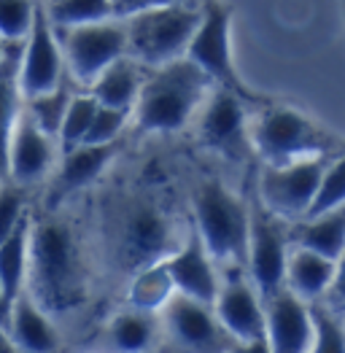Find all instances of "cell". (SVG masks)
Wrapping results in <instances>:
<instances>
[{
	"instance_id": "34",
	"label": "cell",
	"mask_w": 345,
	"mask_h": 353,
	"mask_svg": "<svg viewBox=\"0 0 345 353\" xmlns=\"http://www.w3.org/2000/svg\"><path fill=\"white\" fill-rule=\"evenodd\" d=\"M28 219V200H25V186L8 183L0 186V243Z\"/></svg>"
},
{
	"instance_id": "28",
	"label": "cell",
	"mask_w": 345,
	"mask_h": 353,
	"mask_svg": "<svg viewBox=\"0 0 345 353\" xmlns=\"http://www.w3.org/2000/svg\"><path fill=\"white\" fill-rule=\"evenodd\" d=\"M70 100H73V92L62 84V87L52 89V92H43V94H35V97L22 100V108H25V114L35 121L38 130H43L49 138L57 141L59 127H62V121H65Z\"/></svg>"
},
{
	"instance_id": "16",
	"label": "cell",
	"mask_w": 345,
	"mask_h": 353,
	"mask_svg": "<svg viewBox=\"0 0 345 353\" xmlns=\"http://www.w3.org/2000/svg\"><path fill=\"white\" fill-rule=\"evenodd\" d=\"M165 265H168V272L172 278L175 294L197 299L205 305L216 302L221 278L216 272V259L208 254V248H205V243L200 240L195 227L186 232L184 243L172 254H168Z\"/></svg>"
},
{
	"instance_id": "13",
	"label": "cell",
	"mask_w": 345,
	"mask_h": 353,
	"mask_svg": "<svg viewBox=\"0 0 345 353\" xmlns=\"http://www.w3.org/2000/svg\"><path fill=\"white\" fill-rule=\"evenodd\" d=\"M213 310L235 343H251L264 337V299L251 283L246 267H230L227 278L219 283Z\"/></svg>"
},
{
	"instance_id": "30",
	"label": "cell",
	"mask_w": 345,
	"mask_h": 353,
	"mask_svg": "<svg viewBox=\"0 0 345 353\" xmlns=\"http://www.w3.org/2000/svg\"><path fill=\"white\" fill-rule=\"evenodd\" d=\"M313 340L308 353H345V321L324 305H310Z\"/></svg>"
},
{
	"instance_id": "25",
	"label": "cell",
	"mask_w": 345,
	"mask_h": 353,
	"mask_svg": "<svg viewBox=\"0 0 345 353\" xmlns=\"http://www.w3.org/2000/svg\"><path fill=\"white\" fill-rule=\"evenodd\" d=\"M172 296H175V286H172L168 265L162 259V262H151L135 270L130 289H127V307L159 316Z\"/></svg>"
},
{
	"instance_id": "11",
	"label": "cell",
	"mask_w": 345,
	"mask_h": 353,
	"mask_svg": "<svg viewBox=\"0 0 345 353\" xmlns=\"http://www.w3.org/2000/svg\"><path fill=\"white\" fill-rule=\"evenodd\" d=\"M159 319L168 326L178 353H227L235 345V340L219 324L213 305L175 294Z\"/></svg>"
},
{
	"instance_id": "24",
	"label": "cell",
	"mask_w": 345,
	"mask_h": 353,
	"mask_svg": "<svg viewBox=\"0 0 345 353\" xmlns=\"http://www.w3.org/2000/svg\"><path fill=\"white\" fill-rule=\"evenodd\" d=\"M19 52H22V41L8 43V54L0 65V181L8 178V143H11L17 117L22 111V94L17 84Z\"/></svg>"
},
{
	"instance_id": "41",
	"label": "cell",
	"mask_w": 345,
	"mask_h": 353,
	"mask_svg": "<svg viewBox=\"0 0 345 353\" xmlns=\"http://www.w3.org/2000/svg\"><path fill=\"white\" fill-rule=\"evenodd\" d=\"M343 321H345V316H343Z\"/></svg>"
},
{
	"instance_id": "40",
	"label": "cell",
	"mask_w": 345,
	"mask_h": 353,
	"mask_svg": "<svg viewBox=\"0 0 345 353\" xmlns=\"http://www.w3.org/2000/svg\"><path fill=\"white\" fill-rule=\"evenodd\" d=\"M6 54H8V43L0 38V65H3V59H6Z\"/></svg>"
},
{
	"instance_id": "8",
	"label": "cell",
	"mask_w": 345,
	"mask_h": 353,
	"mask_svg": "<svg viewBox=\"0 0 345 353\" xmlns=\"http://www.w3.org/2000/svg\"><path fill=\"white\" fill-rule=\"evenodd\" d=\"M326 162L329 157H313V159H299L281 168H264L259 176L257 200L270 213L281 216L284 221L294 224L305 219L316 200Z\"/></svg>"
},
{
	"instance_id": "15",
	"label": "cell",
	"mask_w": 345,
	"mask_h": 353,
	"mask_svg": "<svg viewBox=\"0 0 345 353\" xmlns=\"http://www.w3.org/2000/svg\"><path fill=\"white\" fill-rule=\"evenodd\" d=\"M264 340L270 353H308L313 340L310 302L288 289L264 299Z\"/></svg>"
},
{
	"instance_id": "10",
	"label": "cell",
	"mask_w": 345,
	"mask_h": 353,
	"mask_svg": "<svg viewBox=\"0 0 345 353\" xmlns=\"http://www.w3.org/2000/svg\"><path fill=\"white\" fill-rule=\"evenodd\" d=\"M62 73H65V54H62L59 32L46 19L43 6H38L32 28L25 35L22 52H19L17 84H19L22 100L62 87Z\"/></svg>"
},
{
	"instance_id": "2",
	"label": "cell",
	"mask_w": 345,
	"mask_h": 353,
	"mask_svg": "<svg viewBox=\"0 0 345 353\" xmlns=\"http://www.w3.org/2000/svg\"><path fill=\"white\" fill-rule=\"evenodd\" d=\"M210 79L186 57L146 70L144 89L132 108L141 132H178L197 114L210 94Z\"/></svg>"
},
{
	"instance_id": "6",
	"label": "cell",
	"mask_w": 345,
	"mask_h": 353,
	"mask_svg": "<svg viewBox=\"0 0 345 353\" xmlns=\"http://www.w3.org/2000/svg\"><path fill=\"white\" fill-rule=\"evenodd\" d=\"M232 22H235V11H232L230 3L202 0L200 25L195 30L184 57L189 59L195 68H200L216 89H227L246 103H264L257 92H251V87L243 81V76L235 65Z\"/></svg>"
},
{
	"instance_id": "18",
	"label": "cell",
	"mask_w": 345,
	"mask_h": 353,
	"mask_svg": "<svg viewBox=\"0 0 345 353\" xmlns=\"http://www.w3.org/2000/svg\"><path fill=\"white\" fill-rule=\"evenodd\" d=\"M8 340L19 353H57L59 332L52 324V316L32 299L28 289L14 299L8 316Z\"/></svg>"
},
{
	"instance_id": "23",
	"label": "cell",
	"mask_w": 345,
	"mask_h": 353,
	"mask_svg": "<svg viewBox=\"0 0 345 353\" xmlns=\"http://www.w3.org/2000/svg\"><path fill=\"white\" fill-rule=\"evenodd\" d=\"M335 278V262L308 248H291L286 265V289L305 302H318L329 292Z\"/></svg>"
},
{
	"instance_id": "31",
	"label": "cell",
	"mask_w": 345,
	"mask_h": 353,
	"mask_svg": "<svg viewBox=\"0 0 345 353\" xmlns=\"http://www.w3.org/2000/svg\"><path fill=\"white\" fill-rule=\"evenodd\" d=\"M343 205H345V151L340 157H329L326 170H324L321 183H318L316 200H313V205L308 210V216H318V213H326V210H335V208H343Z\"/></svg>"
},
{
	"instance_id": "27",
	"label": "cell",
	"mask_w": 345,
	"mask_h": 353,
	"mask_svg": "<svg viewBox=\"0 0 345 353\" xmlns=\"http://www.w3.org/2000/svg\"><path fill=\"white\" fill-rule=\"evenodd\" d=\"M43 14L57 32L116 19L111 0H46Z\"/></svg>"
},
{
	"instance_id": "19",
	"label": "cell",
	"mask_w": 345,
	"mask_h": 353,
	"mask_svg": "<svg viewBox=\"0 0 345 353\" xmlns=\"http://www.w3.org/2000/svg\"><path fill=\"white\" fill-rule=\"evenodd\" d=\"M119 143H108V146H81L65 151L62 168H59L55 186H52V205L62 203L65 197H70L73 192H81L89 183H95L100 173L111 165Z\"/></svg>"
},
{
	"instance_id": "32",
	"label": "cell",
	"mask_w": 345,
	"mask_h": 353,
	"mask_svg": "<svg viewBox=\"0 0 345 353\" xmlns=\"http://www.w3.org/2000/svg\"><path fill=\"white\" fill-rule=\"evenodd\" d=\"M38 14L35 0H0V38L6 43L25 41Z\"/></svg>"
},
{
	"instance_id": "9",
	"label": "cell",
	"mask_w": 345,
	"mask_h": 353,
	"mask_svg": "<svg viewBox=\"0 0 345 353\" xmlns=\"http://www.w3.org/2000/svg\"><path fill=\"white\" fill-rule=\"evenodd\" d=\"M62 54L70 76L89 87L111 62L127 54V28L121 19L62 30Z\"/></svg>"
},
{
	"instance_id": "4",
	"label": "cell",
	"mask_w": 345,
	"mask_h": 353,
	"mask_svg": "<svg viewBox=\"0 0 345 353\" xmlns=\"http://www.w3.org/2000/svg\"><path fill=\"white\" fill-rule=\"evenodd\" d=\"M202 0L175 3L121 19L127 28V54L146 68L181 59L200 25Z\"/></svg>"
},
{
	"instance_id": "21",
	"label": "cell",
	"mask_w": 345,
	"mask_h": 353,
	"mask_svg": "<svg viewBox=\"0 0 345 353\" xmlns=\"http://www.w3.org/2000/svg\"><path fill=\"white\" fill-rule=\"evenodd\" d=\"M146 81V65H141L138 59H132L130 54H124L121 59L111 62L92 84H89V94L108 108H119V111H130L138 103V94L144 89Z\"/></svg>"
},
{
	"instance_id": "29",
	"label": "cell",
	"mask_w": 345,
	"mask_h": 353,
	"mask_svg": "<svg viewBox=\"0 0 345 353\" xmlns=\"http://www.w3.org/2000/svg\"><path fill=\"white\" fill-rule=\"evenodd\" d=\"M97 111V100L89 94V92H79L73 94L70 105H68V114H65V121L59 127V146L62 151H70V148L81 146L86 138V130L92 124V117Z\"/></svg>"
},
{
	"instance_id": "7",
	"label": "cell",
	"mask_w": 345,
	"mask_h": 353,
	"mask_svg": "<svg viewBox=\"0 0 345 353\" xmlns=\"http://www.w3.org/2000/svg\"><path fill=\"white\" fill-rule=\"evenodd\" d=\"M288 227L275 213H270L262 203L248 205V254H246V272L257 286L262 299H270L286 289L288 265Z\"/></svg>"
},
{
	"instance_id": "35",
	"label": "cell",
	"mask_w": 345,
	"mask_h": 353,
	"mask_svg": "<svg viewBox=\"0 0 345 353\" xmlns=\"http://www.w3.org/2000/svg\"><path fill=\"white\" fill-rule=\"evenodd\" d=\"M324 307H329L337 316H345V251L335 262V278L329 283V292L324 294Z\"/></svg>"
},
{
	"instance_id": "38",
	"label": "cell",
	"mask_w": 345,
	"mask_h": 353,
	"mask_svg": "<svg viewBox=\"0 0 345 353\" xmlns=\"http://www.w3.org/2000/svg\"><path fill=\"white\" fill-rule=\"evenodd\" d=\"M8 316H11V302H8V296L0 286V332L8 329Z\"/></svg>"
},
{
	"instance_id": "36",
	"label": "cell",
	"mask_w": 345,
	"mask_h": 353,
	"mask_svg": "<svg viewBox=\"0 0 345 353\" xmlns=\"http://www.w3.org/2000/svg\"><path fill=\"white\" fill-rule=\"evenodd\" d=\"M114 3L116 19H130L135 14H144L151 8H162V6H175V3H197V0H111Z\"/></svg>"
},
{
	"instance_id": "20",
	"label": "cell",
	"mask_w": 345,
	"mask_h": 353,
	"mask_svg": "<svg viewBox=\"0 0 345 353\" xmlns=\"http://www.w3.org/2000/svg\"><path fill=\"white\" fill-rule=\"evenodd\" d=\"M162 319L141 310H121L100 334V353H151L159 340Z\"/></svg>"
},
{
	"instance_id": "14",
	"label": "cell",
	"mask_w": 345,
	"mask_h": 353,
	"mask_svg": "<svg viewBox=\"0 0 345 353\" xmlns=\"http://www.w3.org/2000/svg\"><path fill=\"white\" fill-rule=\"evenodd\" d=\"M170 224L168 216L151 203H135L124 213L119 230V254L132 270L168 259Z\"/></svg>"
},
{
	"instance_id": "26",
	"label": "cell",
	"mask_w": 345,
	"mask_h": 353,
	"mask_svg": "<svg viewBox=\"0 0 345 353\" xmlns=\"http://www.w3.org/2000/svg\"><path fill=\"white\" fill-rule=\"evenodd\" d=\"M30 216L0 243V286L14 305V299L25 292L30 270Z\"/></svg>"
},
{
	"instance_id": "39",
	"label": "cell",
	"mask_w": 345,
	"mask_h": 353,
	"mask_svg": "<svg viewBox=\"0 0 345 353\" xmlns=\"http://www.w3.org/2000/svg\"><path fill=\"white\" fill-rule=\"evenodd\" d=\"M0 353H19L14 348V343L8 340V334L6 332H0Z\"/></svg>"
},
{
	"instance_id": "5",
	"label": "cell",
	"mask_w": 345,
	"mask_h": 353,
	"mask_svg": "<svg viewBox=\"0 0 345 353\" xmlns=\"http://www.w3.org/2000/svg\"><path fill=\"white\" fill-rule=\"evenodd\" d=\"M195 230L216 262L246 267L248 205L219 181L200 183L195 194Z\"/></svg>"
},
{
	"instance_id": "3",
	"label": "cell",
	"mask_w": 345,
	"mask_h": 353,
	"mask_svg": "<svg viewBox=\"0 0 345 353\" xmlns=\"http://www.w3.org/2000/svg\"><path fill=\"white\" fill-rule=\"evenodd\" d=\"M337 146V135L288 105H264L251 127V148L262 157L264 168H281L313 157H332Z\"/></svg>"
},
{
	"instance_id": "12",
	"label": "cell",
	"mask_w": 345,
	"mask_h": 353,
	"mask_svg": "<svg viewBox=\"0 0 345 353\" xmlns=\"http://www.w3.org/2000/svg\"><path fill=\"white\" fill-rule=\"evenodd\" d=\"M246 105H248L246 100H240L227 89L210 92L202 103L200 119H197V132L202 143L227 159H243L248 151H254Z\"/></svg>"
},
{
	"instance_id": "1",
	"label": "cell",
	"mask_w": 345,
	"mask_h": 353,
	"mask_svg": "<svg viewBox=\"0 0 345 353\" xmlns=\"http://www.w3.org/2000/svg\"><path fill=\"white\" fill-rule=\"evenodd\" d=\"M28 283L46 313H68L84 302V262L68 224L38 221L30 227Z\"/></svg>"
},
{
	"instance_id": "33",
	"label": "cell",
	"mask_w": 345,
	"mask_h": 353,
	"mask_svg": "<svg viewBox=\"0 0 345 353\" xmlns=\"http://www.w3.org/2000/svg\"><path fill=\"white\" fill-rule=\"evenodd\" d=\"M130 111H119V108H108L97 103V111L92 117V124L86 130L84 143L86 146H108V143H119L124 127L130 124Z\"/></svg>"
},
{
	"instance_id": "22",
	"label": "cell",
	"mask_w": 345,
	"mask_h": 353,
	"mask_svg": "<svg viewBox=\"0 0 345 353\" xmlns=\"http://www.w3.org/2000/svg\"><path fill=\"white\" fill-rule=\"evenodd\" d=\"M288 237L297 248H308L337 262L345 251V205L294 221L288 227Z\"/></svg>"
},
{
	"instance_id": "37",
	"label": "cell",
	"mask_w": 345,
	"mask_h": 353,
	"mask_svg": "<svg viewBox=\"0 0 345 353\" xmlns=\"http://www.w3.org/2000/svg\"><path fill=\"white\" fill-rule=\"evenodd\" d=\"M227 353H270V345L267 340H251V343H235Z\"/></svg>"
},
{
	"instance_id": "17",
	"label": "cell",
	"mask_w": 345,
	"mask_h": 353,
	"mask_svg": "<svg viewBox=\"0 0 345 353\" xmlns=\"http://www.w3.org/2000/svg\"><path fill=\"white\" fill-rule=\"evenodd\" d=\"M55 165V138L35 127V121L19 111L11 143H8V178L17 186H32L49 176Z\"/></svg>"
}]
</instances>
